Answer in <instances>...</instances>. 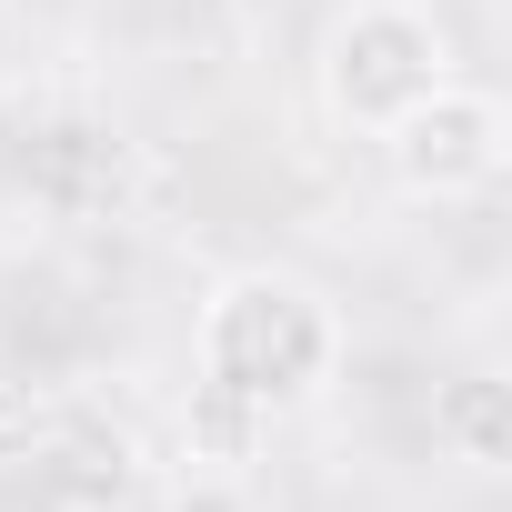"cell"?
Returning a JSON list of instances; mask_svg holds the SVG:
<instances>
[{
	"label": "cell",
	"mask_w": 512,
	"mask_h": 512,
	"mask_svg": "<svg viewBox=\"0 0 512 512\" xmlns=\"http://www.w3.org/2000/svg\"><path fill=\"white\" fill-rule=\"evenodd\" d=\"M432 442L462 462V472H502L512 462V382L502 372H452L432 392Z\"/></svg>",
	"instance_id": "277c9868"
},
{
	"label": "cell",
	"mask_w": 512,
	"mask_h": 512,
	"mask_svg": "<svg viewBox=\"0 0 512 512\" xmlns=\"http://www.w3.org/2000/svg\"><path fill=\"white\" fill-rule=\"evenodd\" d=\"M432 81H452V31L432 0H342L322 51H312V91L342 131L382 141Z\"/></svg>",
	"instance_id": "7a4b0ae2"
},
{
	"label": "cell",
	"mask_w": 512,
	"mask_h": 512,
	"mask_svg": "<svg viewBox=\"0 0 512 512\" xmlns=\"http://www.w3.org/2000/svg\"><path fill=\"white\" fill-rule=\"evenodd\" d=\"M352 332L332 312L322 282L302 272H272V262H251V272H221L201 322H191V372H201V402L221 412H251V422H272V412H302L332 392Z\"/></svg>",
	"instance_id": "6da1fadb"
},
{
	"label": "cell",
	"mask_w": 512,
	"mask_h": 512,
	"mask_svg": "<svg viewBox=\"0 0 512 512\" xmlns=\"http://www.w3.org/2000/svg\"><path fill=\"white\" fill-rule=\"evenodd\" d=\"M31 442H41V402L21 382H0V452H31Z\"/></svg>",
	"instance_id": "5b68a950"
},
{
	"label": "cell",
	"mask_w": 512,
	"mask_h": 512,
	"mask_svg": "<svg viewBox=\"0 0 512 512\" xmlns=\"http://www.w3.org/2000/svg\"><path fill=\"white\" fill-rule=\"evenodd\" d=\"M382 151H392V181H402L412 201H482V191L512 171V111H502V91H482V81H432V91L382 131Z\"/></svg>",
	"instance_id": "3957f363"
}]
</instances>
